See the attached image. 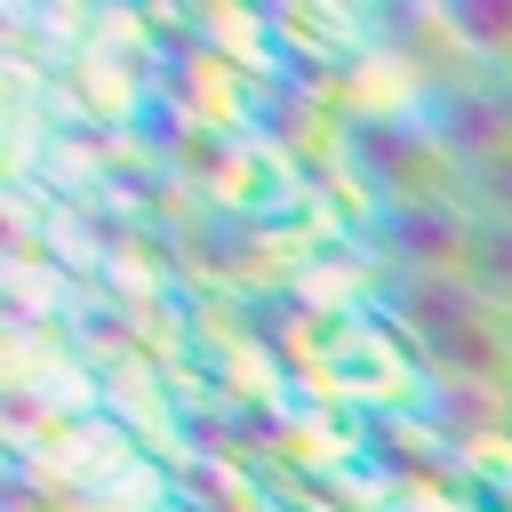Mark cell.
<instances>
[{"label":"cell","instance_id":"obj_1","mask_svg":"<svg viewBox=\"0 0 512 512\" xmlns=\"http://www.w3.org/2000/svg\"><path fill=\"white\" fill-rule=\"evenodd\" d=\"M400 320L424 344V360L448 368V384H504V368H512L504 304H488L464 272H408Z\"/></svg>","mask_w":512,"mask_h":512},{"label":"cell","instance_id":"obj_2","mask_svg":"<svg viewBox=\"0 0 512 512\" xmlns=\"http://www.w3.org/2000/svg\"><path fill=\"white\" fill-rule=\"evenodd\" d=\"M432 136L448 144V160H456L464 176H472V168H488V160H504V152H512V80H504V72L456 80V88L440 96Z\"/></svg>","mask_w":512,"mask_h":512},{"label":"cell","instance_id":"obj_3","mask_svg":"<svg viewBox=\"0 0 512 512\" xmlns=\"http://www.w3.org/2000/svg\"><path fill=\"white\" fill-rule=\"evenodd\" d=\"M472 224H480V216H464L456 200H408V208H392V248H400L416 272H464Z\"/></svg>","mask_w":512,"mask_h":512},{"label":"cell","instance_id":"obj_4","mask_svg":"<svg viewBox=\"0 0 512 512\" xmlns=\"http://www.w3.org/2000/svg\"><path fill=\"white\" fill-rule=\"evenodd\" d=\"M464 280H472L488 304H512V224H496V216H480V224H472Z\"/></svg>","mask_w":512,"mask_h":512},{"label":"cell","instance_id":"obj_5","mask_svg":"<svg viewBox=\"0 0 512 512\" xmlns=\"http://www.w3.org/2000/svg\"><path fill=\"white\" fill-rule=\"evenodd\" d=\"M464 200H472L480 216L512 224V152H504V160H488V168H472V176H464Z\"/></svg>","mask_w":512,"mask_h":512}]
</instances>
